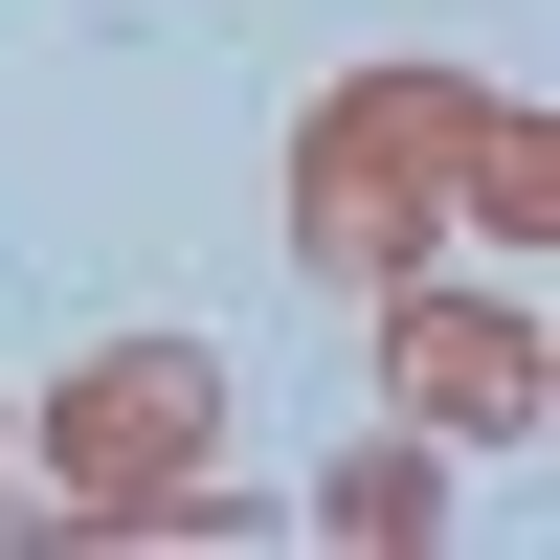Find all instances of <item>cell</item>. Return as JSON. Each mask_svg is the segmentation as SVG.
<instances>
[{
    "label": "cell",
    "instance_id": "obj_1",
    "mask_svg": "<svg viewBox=\"0 0 560 560\" xmlns=\"http://www.w3.org/2000/svg\"><path fill=\"white\" fill-rule=\"evenodd\" d=\"M448 113H471V68H359L292 113V247L337 269V292H404L448 224Z\"/></svg>",
    "mask_w": 560,
    "mask_h": 560
},
{
    "label": "cell",
    "instance_id": "obj_2",
    "mask_svg": "<svg viewBox=\"0 0 560 560\" xmlns=\"http://www.w3.org/2000/svg\"><path fill=\"white\" fill-rule=\"evenodd\" d=\"M202 448H224V359H202V337H113V359H68V382H45V538H90L113 493L202 471Z\"/></svg>",
    "mask_w": 560,
    "mask_h": 560
},
{
    "label": "cell",
    "instance_id": "obj_3",
    "mask_svg": "<svg viewBox=\"0 0 560 560\" xmlns=\"http://www.w3.org/2000/svg\"><path fill=\"white\" fill-rule=\"evenodd\" d=\"M359 314H382V382H404L427 448H516V427H538V314H516V292L404 269V292H359Z\"/></svg>",
    "mask_w": 560,
    "mask_h": 560
},
{
    "label": "cell",
    "instance_id": "obj_4",
    "mask_svg": "<svg viewBox=\"0 0 560 560\" xmlns=\"http://www.w3.org/2000/svg\"><path fill=\"white\" fill-rule=\"evenodd\" d=\"M448 224H493V247H538V224H560V158H538L516 90H471V113H448Z\"/></svg>",
    "mask_w": 560,
    "mask_h": 560
},
{
    "label": "cell",
    "instance_id": "obj_5",
    "mask_svg": "<svg viewBox=\"0 0 560 560\" xmlns=\"http://www.w3.org/2000/svg\"><path fill=\"white\" fill-rule=\"evenodd\" d=\"M314 538H359V560H404V538H448V448H427V427H382V448H337V471H314Z\"/></svg>",
    "mask_w": 560,
    "mask_h": 560
}]
</instances>
